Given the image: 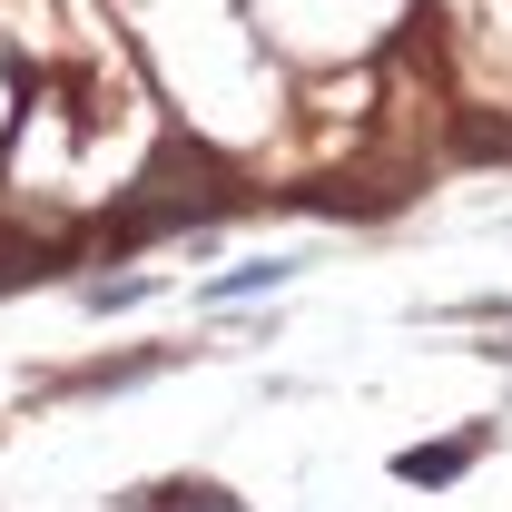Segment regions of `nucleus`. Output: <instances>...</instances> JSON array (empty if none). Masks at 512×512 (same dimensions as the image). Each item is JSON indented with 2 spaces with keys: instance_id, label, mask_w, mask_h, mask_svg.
Here are the masks:
<instances>
[{
  "instance_id": "f257e3e1",
  "label": "nucleus",
  "mask_w": 512,
  "mask_h": 512,
  "mask_svg": "<svg viewBox=\"0 0 512 512\" xmlns=\"http://www.w3.org/2000/svg\"><path fill=\"white\" fill-rule=\"evenodd\" d=\"M463 463H473V444H444V453H404L394 473H404V483H453Z\"/></svg>"
}]
</instances>
